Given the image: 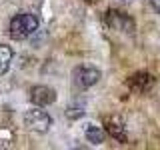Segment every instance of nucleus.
<instances>
[{
    "label": "nucleus",
    "mask_w": 160,
    "mask_h": 150,
    "mask_svg": "<svg viewBox=\"0 0 160 150\" xmlns=\"http://www.w3.org/2000/svg\"><path fill=\"white\" fill-rule=\"evenodd\" d=\"M24 124H26V128L34 130V132L44 134L52 126V116L40 108H30L24 112Z\"/></svg>",
    "instance_id": "3"
},
{
    "label": "nucleus",
    "mask_w": 160,
    "mask_h": 150,
    "mask_svg": "<svg viewBox=\"0 0 160 150\" xmlns=\"http://www.w3.org/2000/svg\"><path fill=\"white\" fill-rule=\"evenodd\" d=\"M30 100L36 106H48V104H52L56 100V90L50 86H44V84L32 86L30 88Z\"/></svg>",
    "instance_id": "7"
},
{
    "label": "nucleus",
    "mask_w": 160,
    "mask_h": 150,
    "mask_svg": "<svg viewBox=\"0 0 160 150\" xmlns=\"http://www.w3.org/2000/svg\"><path fill=\"white\" fill-rule=\"evenodd\" d=\"M120 2H128V0H120Z\"/></svg>",
    "instance_id": "12"
},
{
    "label": "nucleus",
    "mask_w": 160,
    "mask_h": 150,
    "mask_svg": "<svg viewBox=\"0 0 160 150\" xmlns=\"http://www.w3.org/2000/svg\"><path fill=\"white\" fill-rule=\"evenodd\" d=\"M104 128H106V132L112 136L114 140H118V142L126 144L128 142V132H126V124H124V120L120 116H104Z\"/></svg>",
    "instance_id": "6"
},
{
    "label": "nucleus",
    "mask_w": 160,
    "mask_h": 150,
    "mask_svg": "<svg viewBox=\"0 0 160 150\" xmlns=\"http://www.w3.org/2000/svg\"><path fill=\"white\" fill-rule=\"evenodd\" d=\"M98 80H100V70L94 66H76L72 70V82L80 90H86L90 86H94Z\"/></svg>",
    "instance_id": "4"
},
{
    "label": "nucleus",
    "mask_w": 160,
    "mask_h": 150,
    "mask_svg": "<svg viewBox=\"0 0 160 150\" xmlns=\"http://www.w3.org/2000/svg\"><path fill=\"white\" fill-rule=\"evenodd\" d=\"M12 48L6 46V44H0V76L6 74V70L10 68V62H12Z\"/></svg>",
    "instance_id": "9"
},
{
    "label": "nucleus",
    "mask_w": 160,
    "mask_h": 150,
    "mask_svg": "<svg viewBox=\"0 0 160 150\" xmlns=\"http://www.w3.org/2000/svg\"><path fill=\"white\" fill-rule=\"evenodd\" d=\"M66 116L70 120H78L80 116H84V104H72V106H68Z\"/></svg>",
    "instance_id": "10"
},
{
    "label": "nucleus",
    "mask_w": 160,
    "mask_h": 150,
    "mask_svg": "<svg viewBox=\"0 0 160 150\" xmlns=\"http://www.w3.org/2000/svg\"><path fill=\"white\" fill-rule=\"evenodd\" d=\"M154 84H156V78H154V74L144 72V70H140V72H134L132 76H128V80H126V86L132 90V92H136V94H146L148 90L154 88Z\"/></svg>",
    "instance_id": "5"
},
{
    "label": "nucleus",
    "mask_w": 160,
    "mask_h": 150,
    "mask_svg": "<svg viewBox=\"0 0 160 150\" xmlns=\"http://www.w3.org/2000/svg\"><path fill=\"white\" fill-rule=\"evenodd\" d=\"M104 22H106L108 28L116 30V32H122V34H134V30H136V22H134L132 16L120 12V10H114V8L106 10Z\"/></svg>",
    "instance_id": "2"
},
{
    "label": "nucleus",
    "mask_w": 160,
    "mask_h": 150,
    "mask_svg": "<svg viewBox=\"0 0 160 150\" xmlns=\"http://www.w3.org/2000/svg\"><path fill=\"white\" fill-rule=\"evenodd\" d=\"M84 134H86V140L92 142V144H102L104 142V130L100 126L86 124V126H84Z\"/></svg>",
    "instance_id": "8"
},
{
    "label": "nucleus",
    "mask_w": 160,
    "mask_h": 150,
    "mask_svg": "<svg viewBox=\"0 0 160 150\" xmlns=\"http://www.w3.org/2000/svg\"><path fill=\"white\" fill-rule=\"evenodd\" d=\"M38 30V18L32 12H20L10 20V38L12 40H26L28 36H32Z\"/></svg>",
    "instance_id": "1"
},
{
    "label": "nucleus",
    "mask_w": 160,
    "mask_h": 150,
    "mask_svg": "<svg viewBox=\"0 0 160 150\" xmlns=\"http://www.w3.org/2000/svg\"><path fill=\"white\" fill-rule=\"evenodd\" d=\"M150 2H152V6H154V10H156V12L160 14V0H150Z\"/></svg>",
    "instance_id": "11"
}]
</instances>
